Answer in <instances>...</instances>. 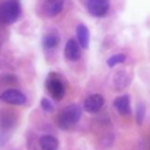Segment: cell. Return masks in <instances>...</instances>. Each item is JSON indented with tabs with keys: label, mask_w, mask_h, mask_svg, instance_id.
<instances>
[{
	"label": "cell",
	"mask_w": 150,
	"mask_h": 150,
	"mask_svg": "<svg viewBox=\"0 0 150 150\" xmlns=\"http://www.w3.org/2000/svg\"><path fill=\"white\" fill-rule=\"evenodd\" d=\"M43 47L47 49H53L59 45V34L56 32H50L45 35L43 38Z\"/></svg>",
	"instance_id": "obj_12"
},
{
	"label": "cell",
	"mask_w": 150,
	"mask_h": 150,
	"mask_svg": "<svg viewBox=\"0 0 150 150\" xmlns=\"http://www.w3.org/2000/svg\"><path fill=\"white\" fill-rule=\"evenodd\" d=\"M46 87H47L48 93L52 95V97L54 100L60 101L63 98V96L66 94V87L57 74H55V73L49 74L47 82H46Z\"/></svg>",
	"instance_id": "obj_3"
},
{
	"label": "cell",
	"mask_w": 150,
	"mask_h": 150,
	"mask_svg": "<svg viewBox=\"0 0 150 150\" xmlns=\"http://www.w3.org/2000/svg\"><path fill=\"white\" fill-rule=\"evenodd\" d=\"M104 104V98L102 95L100 94H93L90 96H88L84 101V110L87 112H90V114H95L97 111L101 110V108L103 107Z\"/></svg>",
	"instance_id": "obj_7"
},
{
	"label": "cell",
	"mask_w": 150,
	"mask_h": 150,
	"mask_svg": "<svg viewBox=\"0 0 150 150\" xmlns=\"http://www.w3.org/2000/svg\"><path fill=\"white\" fill-rule=\"evenodd\" d=\"M125 59H127V56H125L124 54H115V55H111V56L107 60V64H108V67L112 68L114 66L124 62Z\"/></svg>",
	"instance_id": "obj_15"
},
{
	"label": "cell",
	"mask_w": 150,
	"mask_h": 150,
	"mask_svg": "<svg viewBox=\"0 0 150 150\" xmlns=\"http://www.w3.org/2000/svg\"><path fill=\"white\" fill-rule=\"evenodd\" d=\"M145 110H146L145 104L143 102H139L137 104V107H136V122L138 124H142L143 123V120L145 117Z\"/></svg>",
	"instance_id": "obj_16"
},
{
	"label": "cell",
	"mask_w": 150,
	"mask_h": 150,
	"mask_svg": "<svg viewBox=\"0 0 150 150\" xmlns=\"http://www.w3.org/2000/svg\"><path fill=\"white\" fill-rule=\"evenodd\" d=\"M76 38H77V42L80 43V46L82 48H87L89 45V32L88 28L84 25H79L76 27Z\"/></svg>",
	"instance_id": "obj_11"
},
{
	"label": "cell",
	"mask_w": 150,
	"mask_h": 150,
	"mask_svg": "<svg viewBox=\"0 0 150 150\" xmlns=\"http://www.w3.org/2000/svg\"><path fill=\"white\" fill-rule=\"evenodd\" d=\"M0 100L6 103H9V104L21 105V104L26 103L27 97L23 93H21L18 89H7L0 94Z\"/></svg>",
	"instance_id": "obj_5"
},
{
	"label": "cell",
	"mask_w": 150,
	"mask_h": 150,
	"mask_svg": "<svg viewBox=\"0 0 150 150\" xmlns=\"http://www.w3.org/2000/svg\"><path fill=\"white\" fill-rule=\"evenodd\" d=\"M64 6V0H46L43 5V13L48 18L56 16L61 13Z\"/></svg>",
	"instance_id": "obj_8"
},
{
	"label": "cell",
	"mask_w": 150,
	"mask_h": 150,
	"mask_svg": "<svg viewBox=\"0 0 150 150\" xmlns=\"http://www.w3.org/2000/svg\"><path fill=\"white\" fill-rule=\"evenodd\" d=\"M82 109L79 104H69L64 107L57 116V124L61 129H70L81 118Z\"/></svg>",
	"instance_id": "obj_1"
},
{
	"label": "cell",
	"mask_w": 150,
	"mask_h": 150,
	"mask_svg": "<svg viewBox=\"0 0 150 150\" xmlns=\"http://www.w3.org/2000/svg\"><path fill=\"white\" fill-rule=\"evenodd\" d=\"M21 15V6L19 0H6L0 5V20L4 23L11 25Z\"/></svg>",
	"instance_id": "obj_2"
},
{
	"label": "cell",
	"mask_w": 150,
	"mask_h": 150,
	"mask_svg": "<svg viewBox=\"0 0 150 150\" xmlns=\"http://www.w3.org/2000/svg\"><path fill=\"white\" fill-rule=\"evenodd\" d=\"M40 105H41L42 110H45V111H47V112H52V111H54V105H53V103H52L48 98H46V97L41 98Z\"/></svg>",
	"instance_id": "obj_17"
},
{
	"label": "cell",
	"mask_w": 150,
	"mask_h": 150,
	"mask_svg": "<svg viewBox=\"0 0 150 150\" xmlns=\"http://www.w3.org/2000/svg\"><path fill=\"white\" fill-rule=\"evenodd\" d=\"M128 82H129V77H128L127 71L121 70V71L115 74V76H114V84H115V87L117 89H123L125 86H128Z\"/></svg>",
	"instance_id": "obj_13"
},
{
	"label": "cell",
	"mask_w": 150,
	"mask_h": 150,
	"mask_svg": "<svg viewBox=\"0 0 150 150\" xmlns=\"http://www.w3.org/2000/svg\"><path fill=\"white\" fill-rule=\"evenodd\" d=\"M41 150H57L59 141L52 135H42L39 139Z\"/></svg>",
	"instance_id": "obj_10"
},
{
	"label": "cell",
	"mask_w": 150,
	"mask_h": 150,
	"mask_svg": "<svg viewBox=\"0 0 150 150\" xmlns=\"http://www.w3.org/2000/svg\"><path fill=\"white\" fill-rule=\"evenodd\" d=\"M14 125V116L11 111H1L0 112V128L9 129Z\"/></svg>",
	"instance_id": "obj_14"
},
{
	"label": "cell",
	"mask_w": 150,
	"mask_h": 150,
	"mask_svg": "<svg viewBox=\"0 0 150 150\" xmlns=\"http://www.w3.org/2000/svg\"><path fill=\"white\" fill-rule=\"evenodd\" d=\"M114 107L121 115H129L131 112L130 108V100L128 95L118 96L114 100Z\"/></svg>",
	"instance_id": "obj_9"
},
{
	"label": "cell",
	"mask_w": 150,
	"mask_h": 150,
	"mask_svg": "<svg viewBox=\"0 0 150 150\" xmlns=\"http://www.w3.org/2000/svg\"><path fill=\"white\" fill-rule=\"evenodd\" d=\"M110 8L109 0H88L87 9L95 18H102L107 15Z\"/></svg>",
	"instance_id": "obj_4"
},
{
	"label": "cell",
	"mask_w": 150,
	"mask_h": 150,
	"mask_svg": "<svg viewBox=\"0 0 150 150\" xmlns=\"http://www.w3.org/2000/svg\"><path fill=\"white\" fill-rule=\"evenodd\" d=\"M64 57H66V60H68L70 62H75V61L80 60L81 46L76 40L69 39L67 41V43L64 46Z\"/></svg>",
	"instance_id": "obj_6"
}]
</instances>
